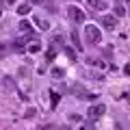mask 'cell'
Returning <instances> with one entry per match:
<instances>
[{
    "mask_svg": "<svg viewBox=\"0 0 130 130\" xmlns=\"http://www.w3.org/2000/svg\"><path fill=\"white\" fill-rule=\"evenodd\" d=\"M100 22H102L106 28H115V26H117V18H113V15H104Z\"/></svg>",
    "mask_w": 130,
    "mask_h": 130,
    "instance_id": "cell-4",
    "label": "cell"
},
{
    "mask_svg": "<svg viewBox=\"0 0 130 130\" xmlns=\"http://www.w3.org/2000/svg\"><path fill=\"white\" fill-rule=\"evenodd\" d=\"M72 39H74V46L78 48V50H83V46H80V39H78V32H76V30L72 32Z\"/></svg>",
    "mask_w": 130,
    "mask_h": 130,
    "instance_id": "cell-8",
    "label": "cell"
},
{
    "mask_svg": "<svg viewBox=\"0 0 130 130\" xmlns=\"http://www.w3.org/2000/svg\"><path fill=\"white\" fill-rule=\"evenodd\" d=\"M74 91H76V95H78V98H83V100H93V98H95L93 93H87V91H83L80 87H74Z\"/></svg>",
    "mask_w": 130,
    "mask_h": 130,
    "instance_id": "cell-5",
    "label": "cell"
},
{
    "mask_svg": "<svg viewBox=\"0 0 130 130\" xmlns=\"http://www.w3.org/2000/svg\"><path fill=\"white\" fill-rule=\"evenodd\" d=\"M124 13H126V9H124L121 5H117V7H115V15H117V18H121Z\"/></svg>",
    "mask_w": 130,
    "mask_h": 130,
    "instance_id": "cell-10",
    "label": "cell"
},
{
    "mask_svg": "<svg viewBox=\"0 0 130 130\" xmlns=\"http://www.w3.org/2000/svg\"><path fill=\"white\" fill-rule=\"evenodd\" d=\"M20 32H26V35H30V32H32V26L26 22V20H24V22H20Z\"/></svg>",
    "mask_w": 130,
    "mask_h": 130,
    "instance_id": "cell-6",
    "label": "cell"
},
{
    "mask_svg": "<svg viewBox=\"0 0 130 130\" xmlns=\"http://www.w3.org/2000/svg\"><path fill=\"white\" fill-rule=\"evenodd\" d=\"M18 13H20V15H28V13H30V5H28V2L20 5V7H18Z\"/></svg>",
    "mask_w": 130,
    "mask_h": 130,
    "instance_id": "cell-7",
    "label": "cell"
},
{
    "mask_svg": "<svg viewBox=\"0 0 130 130\" xmlns=\"http://www.w3.org/2000/svg\"><path fill=\"white\" fill-rule=\"evenodd\" d=\"M56 102H59V95H56V93L52 91V106H56Z\"/></svg>",
    "mask_w": 130,
    "mask_h": 130,
    "instance_id": "cell-11",
    "label": "cell"
},
{
    "mask_svg": "<svg viewBox=\"0 0 130 130\" xmlns=\"http://www.w3.org/2000/svg\"><path fill=\"white\" fill-rule=\"evenodd\" d=\"M124 72H126V74H130V65H126V70H124Z\"/></svg>",
    "mask_w": 130,
    "mask_h": 130,
    "instance_id": "cell-13",
    "label": "cell"
},
{
    "mask_svg": "<svg viewBox=\"0 0 130 130\" xmlns=\"http://www.w3.org/2000/svg\"><path fill=\"white\" fill-rule=\"evenodd\" d=\"M85 35H87V41H89V43H93V46L102 41V32H100V28H98L95 24H91V26L85 28Z\"/></svg>",
    "mask_w": 130,
    "mask_h": 130,
    "instance_id": "cell-1",
    "label": "cell"
},
{
    "mask_svg": "<svg viewBox=\"0 0 130 130\" xmlns=\"http://www.w3.org/2000/svg\"><path fill=\"white\" fill-rule=\"evenodd\" d=\"M89 2H91V5H93V7H95V2H100V0H89Z\"/></svg>",
    "mask_w": 130,
    "mask_h": 130,
    "instance_id": "cell-15",
    "label": "cell"
},
{
    "mask_svg": "<svg viewBox=\"0 0 130 130\" xmlns=\"http://www.w3.org/2000/svg\"><path fill=\"white\" fill-rule=\"evenodd\" d=\"M5 2H7V5H13V2H15V0H5Z\"/></svg>",
    "mask_w": 130,
    "mask_h": 130,
    "instance_id": "cell-14",
    "label": "cell"
},
{
    "mask_svg": "<svg viewBox=\"0 0 130 130\" xmlns=\"http://www.w3.org/2000/svg\"><path fill=\"white\" fill-rule=\"evenodd\" d=\"M7 52V43H0V54H5Z\"/></svg>",
    "mask_w": 130,
    "mask_h": 130,
    "instance_id": "cell-12",
    "label": "cell"
},
{
    "mask_svg": "<svg viewBox=\"0 0 130 130\" xmlns=\"http://www.w3.org/2000/svg\"><path fill=\"white\" fill-rule=\"evenodd\" d=\"M30 2H35V5H39V2H41V0H30Z\"/></svg>",
    "mask_w": 130,
    "mask_h": 130,
    "instance_id": "cell-16",
    "label": "cell"
},
{
    "mask_svg": "<svg viewBox=\"0 0 130 130\" xmlns=\"http://www.w3.org/2000/svg\"><path fill=\"white\" fill-rule=\"evenodd\" d=\"M104 111H106L104 104H95V106H91V108H89V119H100V117L104 115Z\"/></svg>",
    "mask_w": 130,
    "mask_h": 130,
    "instance_id": "cell-3",
    "label": "cell"
},
{
    "mask_svg": "<svg viewBox=\"0 0 130 130\" xmlns=\"http://www.w3.org/2000/svg\"><path fill=\"white\" fill-rule=\"evenodd\" d=\"M28 50H30V52H39V50H41V46H39V41H32L30 46H28Z\"/></svg>",
    "mask_w": 130,
    "mask_h": 130,
    "instance_id": "cell-9",
    "label": "cell"
},
{
    "mask_svg": "<svg viewBox=\"0 0 130 130\" xmlns=\"http://www.w3.org/2000/svg\"><path fill=\"white\" fill-rule=\"evenodd\" d=\"M67 18L72 20L74 24H80V22H85V13H83V9H78V7H67Z\"/></svg>",
    "mask_w": 130,
    "mask_h": 130,
    "instance_id": "cell-2",
    "label": "cell"
}]
</instances>
